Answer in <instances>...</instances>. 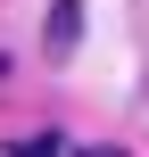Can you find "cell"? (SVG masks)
<instances>
[{
	"instance_id": "7a4b0ae2",
	"label": "cell",
	"mask_w": 149,
	"mask_h": 157,
	"mask_svg": "<svg viewBox=\"0 0 149 157\" xmlns=\"http://www.w3.org/2000/svg\"><path fill=\"white\" fill-rule=\"evenodd\" d=\"M0 157H66V149H58V132H17Z\"/></svg>"
},
{
	"instance_id": "3957f363",
	"label": "cell",
	"mask_w": 149,
	"mask_h": 157,
	"mask_svg": "<svg viewBox=\"0 0 149 157\" xmlns=\"http://www.w3.org/2000/svg\"><path fill=\"white\" fill-rule=\"evenodd\" d=\"M0 75H8V50H0Z\"/></svg>"
},
{
	"instance_id": "6da1fadb",
	"label": "cell",
	"mask_w": 149,
	"mask_h": 157,
	"mask_svg": "<svg viewBox=\"0 0 149 157\" xmlns=\"http://www.w3.org/2000/svg\"><path fill=\"white\" fill-rule=\"evenodd\" d=\"M75 41H83V0H50V17H41V50H50V58H75Z\"/></svg>"
}]
</instances>
